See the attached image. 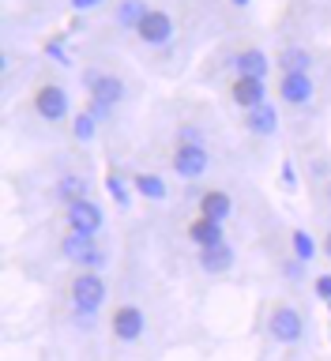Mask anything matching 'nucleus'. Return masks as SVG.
I'll return each mask as SVG.
<instances>
[{
    "label": "nucleus",
    "instance_id": "f257e3e1",
    "mask_svg": "<svg viewBox=\"0 0 331 361\" xmlns=\"http://www.w3.org/2000/svg\"><path fill=\"white\" fill-rule=\"evenodd\" d=\"M68 298H72L76 312L98 316V309L106 305V279H102V271H83L79 267L72 275V286H68Z\"/></svg>",
    "mask_w": 331,
    "mask_h": 361
},
{
    "label": "nucleus",
    "instance_id": "f03ea898",
    "mask_svg": "<svg viewBox=\"0 0 331 361\" xmlns=\"http://www.w3.org/2000/svg\"><path fill=\"white\" fill-rule=\"evenodd\" d=\"M56 248H61V256L68 259V264H76L83 271H102V267H106V252H102L98 237L68 230V233H61V245H56Z\"/></svg>",
    "mask_w": 331,
    "mask_h": 361
},
{
    "label": "nucleus",
    "instance_id": "7ed1b4c3",
    "mask_svg": "<svg viewBox=\"0 0 331 361\" xmlns=\"http://www.w3.org/2000/svg\"><path fill=\"white\" fill-rule=\"evenodd\" d=\"M267 335L275 338L279 346H298L305 338V316L294 309V305H275L267 316Z\"/></svg>",
    "mask_w": 331,
    "mask_h": 361
},
{
    "label": "nucleus",
    "instance_id": "20e7f679",
    "mask_svg": "<svg viewBox=\"0 0 331 361\" xmlns=\"http://www.w3.org/2000/svg\"><path fill=\"white\" fill-rule=\"evenodd\" d=\"M174 173L181 177V180H200L203 173L211 169V154H207V143H181L177 140V147H174Z\"/></svg>",
    "mask_w": 331,
    "mask_h": 361
},
{
    "label": "nucleus",
    "instance_id": "39448f33",
    "mask_svg": "<svg viewBox=\"0 0 331 361\" xmlns=\"http://www.w3.org/2000/svg\"><path fill=\"white\" fill-rule=\"evenodd\" d=\"M83 87H87V98L98 102V106H106V109H117L124 102V83L117 75L102 72V68H87V72H83Z\"/></svg>",
    "mask_w": 331,
    "mask_h": 361
},
{
    "label": "nucleus",
    "instance_id": "423d86ee",
    "mask_svg": "<svg viewBox=\"0 0 331 361\" xmlns=\"http://www.w3.org/2000/svg\"><path fill=\"white\" fill-rule=\"evenodd\" d=\"M34 113L49 124H61L72 117V102H68V90L61 83H42L34 90Z\"/></svg>",
    "mask_w": 331,
    "mask_h": 361
},
{
    "label": "nucleus",
    "instance_id": "0eeeda50",
    "mask_svg": "<svg viewBox=\"0 0 331 361\" xmlns=\"http://www.w3.org/2000/svg\"><path fill=\"white\" fill-rule=\"evenodd\" d=\"M64 226L76 233H87V237H98L102 226H106V211H102V203L95 200H79V203H68L64 211Z\"/></svg>",
    "mask_w": 331,
    "mask_h": 361
},
{
    "label": "nucleus",
    "instance_id": "6e6552de",
    "mask_svg": "<svg viewBox=\"0 0 331 361\" xmlns=\"http://www.w3.org/2000/svg\"><path fill=\"white\" fill-rule=\"evenodd\" d=\"M109 331L117 343H140L147 331V316L140 305H117V312L109 316Z\"/></svg>",
    "mask_w": 331,
    "mask_h": 361
},
{
    "label": "nucleus",
    "instance_id": "1a4fd4ad",
    "mask_svg": "<svg viewBox=\"0 0 331 361\" xmlns=\"http://www.w3.org/2000/svg\"><path fill=\"white\" fill-rule=\"evenodd\" d=\"M174 34H177V27H174V19H169V11H162V8H151V11H147V19L136 27V38H140L143 45H151V49L169 45V42H174Z\"/></svg>",
    "mask_w": 331,
    "mask_h": 361
},
{
    "label": "nucleus",
    "instance_id": "9d476101",
    "mask_svg": "<svg viewBox=\"0 0 331 361\" xmlns=\"http://www.w3.org/2000/svg\"><path fill=\"white\" fill-rule=\"evenodd\" d=\"M279 98L287 102V106H309L316 98V83L309 72H282L279 79Z\"/></svg>",
    "mask_w": 331,
    "mask_h": 361
},
{
    "label": "nucleus",
    "instance_id": "9b49d317",
    "mask_svg": "<svg viewBox=\"0 0 331 361\" xmlns=\"http://www.w3.org/2000/svg\"><path fill=\"white\" fill-rule=\"evenodd\" d=\"M230 98H234L237 109L264 106V102H267V79H260V75H237L234 87H230Z\"/></svg>",
    "mask_w": 331,
    "mask_h": 361
},
{
    "label": "nucleus",
    "instance_id": "f8f14e48",
    "mask_svg": "<svg viewBox=\"0 0 331 361\" xmlns=\"http://www.w3.org/2000/svg\"><path fill=\"white\" fill-rule=\"evenodd\" d=\"M245 128L253 132V135H275L279 132V109L271 106V102H264V106H253V109H245Z\"/></svg>",
    "mask_w": 331,
    "mask_h": 361
},
{
    "label": "nucleus",
    "instance_id": "ddd939ff",
    "mask_svg": "<svg viewBox=\"0 0 331 361\" xmlns=\"http://www.w3.org/2000/svg\"><path fill=\"white\" fill-rule=\"evenodd\" d=\"M200 214L203 219H215V222H226L234 214V200H230V192H222V188H207L200 196Z\"/></svg>",
    "mask_w": 331,
    "mask_h": 361
},
{
    "label": "nucleus",
    "instance_id": "4468645a",
    "mask_svg": "<svg viewBox=\"0 0 331 361\" xmlns=\"http://www.w3.org/2000/svg\"><path fill=\"white\" fill-rule=\"evenodd\" d=\"M53 196L64 203H79V200H90V180L83 173H64L61 180H56V188H53Z\"/></svg>",
    "mask_w": 331,
    "mask_h": 361
},
{
    "label": "nucleus",
    "instance_id": "2eb2a0df",
    "mask_svg": "<svg viewBox=\"0 0 331 361\" xmlns=\"http://www.w3.org/2000/svg\"><path fill=\"white\" fill-rule=\"evenodd\" d=\"M234 267V248L230 245H211V248H200V271L207 275H226Z\"/></svg>",
    "mask_w": 331,
    "mask_h": 361
},
{
    "label": "nucleus",
    "instance_id": "dca6fc26",
    "mask_svg": "<svg viewBox=\"0 0 331 361\" xmlns=\"http://www.w3.org/2000/svg\"><path fill=\"white\" fill-rule=\"evenodd\" d=\"M234 72L237 75H260V79H267V72H271V61H267V53L264 49H241L234 56Z\"/></svg>",
    "mask_w": 331,
    "mask_h": 361
},
{
    "label": "nucleus",
    "instance_id": "f3484780",
    "mask_svg": "<svg viewBox=\"0 0 331 361\" xmlns=\"http://www.w3.org/2000/svg\"><path fill=\"white\" fill-rule=\"evenodd\" d=\"M188 241L196 245V248H211V245H222L226 241V233H222V222H215V219H200L188 226Z\"/></svg>",
    "mask_w": 331,
    "mask_h": 361
},
{
    "label": "nucleus",
    "instance_id": "a211bd4d",
    "mask_svg": "<svg viewBox=\"0 0 331 361\" xmlns=\"http://www.w3.org/2000/svg\"><path fill=\"white\" fill-rule=\"evenodd\" d=\"M147 0H117V8H113V23H117L121 30H136L140 23L147 19Z\"/></svg>",
    "mask_w": 331,
    "mask_h": 361
},
{
    "label": "nucleus",
    "instance_id": "6ab92c4d",
    "mask_svg": "<svg viewBox=\"0 0 331 361\" xmlns=\"http://www.w3.org/2000/svg\"><path fill=\"white\" fill-rule=\"evenodd\" d=\"M106 192H109V200L117 203V211H132V180L124 177V173H117V169H109L106 173Z\"/></svg>",
    "mask_w": 331,
    "mask_h": 361
},
{
    "label": "nucleus",
    "instance_id": "aec40b11",
    "mask_svg": "<svg viewBox=\"0 0 331 361\" xmlns=\"http://www.w3.org/2000/svg\"><path fill=\"white\" fill-rule=\"evenodd\" d=\"M132 188L140 192L143 200H151V203H162V200L169 196L166 180L158 177V173H147V169H143V173H136V177H132Z\"/></svg>",
    "mask_w": 331,
    "mask_h": 361
},
{
    "label": "nucleus",
    "instance_id": "412c9836",
    "mask_svg": "<svg viewBox=\"0 0 331 361\" xmlns=\"http://www.w3.org/2000/svg\"><path fill=\"white\" fill-rule=\"evenodd\" d=\"M279 68H282V72H309V68H313V53L301 49V45H287V49L279 53Z\"/></svg>",
    "mask_w": 331,
    "mask_h": 361
},
{
    "label": "nucleus",
    "instance_id": "4be33fe9",
    "mask_svg": "<svg viewBox=\"0 0 331 361\" xmlns=\"http://www.w3.org/2000/svg\"><path fill=\"white\" fill-rule=\"evenodd\" d=\"M98 117L90 109H83V113H76L72 117V135H76V143H95V135H98Z\"/></svg>",
    "mask_w": 331,
    "mask_h": 361
},
{
    "label": "nucleus",
    "instance_id": "5701e85b",
    "mask_svg": "<svg viewBox=\"0 0 331 361\" xmlns=\"http://www.w3.org/2000/svg\"><path fill=\"white\" fill-rule=\"evenodd\" d=\"M290 248H294V256H298V259H305V264H313L316 252H320V245L313 241L309 230H294L290 233Z\"/></svg>",
    "mask_w": 331,
    "mask_h": 361
},
{
    "label": "nucleus",
    "instance_id": "b1692460",
    "mask_svg": "<svg viewBox=\"0 0 331 361\" xmlns=\"http://www.w3.org/2000/svg\"><path fill=\"white\" fill-rule=\"evenodd\" d=\"M282 279L287 282H301L305 279V271H309V264H305V259H298V256H290V259H282Z\"/></svg>",
    "mask_w": 331,
    "mask_h": 361
},
{
    "label": "nucleus",
    "instance_id": "393cba45",
    "mask_svg": "<svg viewBox=\"0 0 331 361\" xmlns=\"http://www.w3.org/2000/svg\"><path fill=\"white\" fill-rule=\"evenodd\" d=\"M45 49V56H49V61H56V64H72V56H68V45H64V38H49L42 45Z\"/></svg>",
    "mask_w": 331,
    "mask_h": 361
},
{
    "label": "nucleus",
    "instance_id": "a878e982",
    "mask_svg": "<svg viewBox=\"0 0 331 361\" xmlns=\"http://www.w3.org/2000/svg\"><path fill=\"white\" fill-rule=\"evenodd\" d=\"M313 290H316V298H320V301H331V271H320V275H316Z\"/></svg>",
    "mask_w": 331,
    "mask_h": 361
},
{
    "label": "nucleus",
    "instance_id": "bb28decb",
    "mask_svg": "<svg viewBox=\"0 0 331 361\" xmlns=\"http://www.w3.org/2000/svg\"><path fill=\"white\" fill-rule=\"evenodd\" d=\"M279 177H282V188H287V192H294V188H298V169H294V162H290V158L282 162Z\"/></svg>",
    "mask_w": 331,
    "mask_h": 361
},
{
    "label": "nucleus",
    "instance_id": "cd10ccee",
    "mask_svg": "<svg viewBox=\"0 0 331 361\" xmlns=\"http://www.w3.org/2000/svg\"><path fill=\"white\" fill-rule=\"evenodd\" d=\"M177 140L181 143H203V132L196 128V124H185V128L177 132Z\"/></svg>",
    "mask_w": 331,
    "mask_h": 361
},
{
    "label": "nucleus",
    "instance_id": "c85d7f7f",
    "mask_svg": "<svg viewBox=\"0 0 331 361\" xmlns=\"http://www.w3.org/2000/svg\"><path fill=\"white\" fill-rule=\"evenodd\" d=\"M68 4H72L76 16H83V11H95V8H102L106 0H68Z\"/></svg>",
    "mask_w": 331,
    "mask_h": 361
},
{
    "label": "nucleus",
    "instance_id": "c756f323",
    "mask_svg": "<svg viewBox=\"0 0 331 361\" xmlns=\"http://www.w3.org/2000/svg\"><path fill=\"white\" fill-rule=\"evenodd\" d=\"M320 252L331 259V226H327V233H324V241H320Z\"/></svg>",
    "mask_w": 331,
    "mask_h": 361
},
{
    "label": "nucleus",
    "instance_id": "7c9ffc66",
    "mask_svg": "<svg viewBox=\"0 0 331 361\" xmlns=\"http://www.w3.org/2000/svg\"><path fill=\"white\" fill-rule=\"evenodd\" d=\"M234 4H237V8H245V4H253V0H234Z\"/></svg>",
    "mask_w": 331,
    "mask_h": 361
},
{
    "label": "nucleus",
    "instance_id": "2f4dec72",
    "mask_svg": "<svg viewBox=\"0 0 331 361\" xmlns=\"http://www.w3.org/2000/svg\"><path fill=\"white\" fill-rule=\"evenodd\" d=\"M327 312H331V301H327Z\"/></svg>",
    "mask_w": 331,
    "mask_h": 361
},
{
    "label": "nucleus",
    "instance_id": "473e14b6",
    "mask_svg": "<svg viewBox=\"0 0 331 361\" xmlns=\"http://www.w3.org/2000/svg\"><path fill=\"white\" fill-rule=\"evenodd\" d=\"M327 219H331V211H327Z\"/></svg>",
    "mask_w": 331,
    "mask_h": 361
}]
</instances>
